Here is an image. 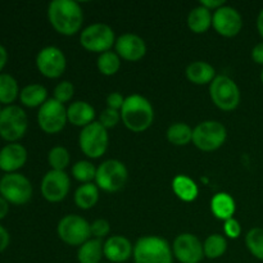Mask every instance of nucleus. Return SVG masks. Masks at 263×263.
<instances>
[{"instance_id": "obj_14", "label": "nucleus", "mask_w": 263, "mask_h": 263, "mask_svg": "<svg viewBox=\"0 0 263 263\" xmlns=\"http://www.w3.org/2000/svg\"><path fill=\"white\" fill-rule=\"evenodd\" d=\"M71 181L66 171L50 170L41 180V195L50 203L62 202L68 195Z\"/></svg>"}, {"instance_id": "obj_9", "label": "nucleus", "mask_w": 263, "mask_h": 263, "mask_svg": "<svg viewBox=\"0 0 263 263\" xmlns=\"http://www.w3.org/2000/svg\"><path fill=\"white\" fill-rule=\"evenodd\" d=\"M115 31L105 23H92L81 31L80 44L82 48L92 53H105L116 44Z\"/></svg>"}, {"instance_id": "obj_7", "label": "nucleus", "mask_w": 263, "mask_h": 263, "mask_svg": "<svg viewBox=\"0 0 263 263\" xmlns=\"http://www.w3.org/2000/svg\"><path fill=\"white\" fill-rule=\"evenodd\" d=\"M32 184L25 175L20 172L5 174L0 179V197L9 204L23 205L32 198Z\"/></svg>"}, {"instance_id": "obj_17", "label": "nucleus", "mask_w": 263, "mask_h": 263, "mask_svg": "<svg viewBox=\"0 0 263 263\" xmlns=\"http://www.w3.org/2000/svg\"><path fill=\"white\" fill-rule=\"evenodd\" d=\"M116 53L128 62H138L146 54V45L143 37L135 33H123L115 44Z\"/></svg>"}, {"instance_id": "obj_35", "label": "nucleus", "mask_w": 263, "mask_h": 263, "mask_svg": "<svg viewBox=\"0 0 263 263\" xmlns=\"http://www.w3.org/2000/svg\"><path fill=\"white\" fill-rule=\"evenodd\" d=\"M53 95L54 99H55L57 102L62 103V104L68 103L74 95L73 84L69 81H61L55 87H54Z\"/></svg>"}, {"instance_id": "obj_43", "label": "nucleus", "mask_w": 263, "mask_h": 263, "mask_svg": "<svg viewBox=\"0 0 263 263\" xmlns=\"http://www.w3.org/2000/svg\"><path fill=\"white\" fill-rule=\"evenodd\" d=\"M7 63H8V51L7 49H5V46L0 44V73L3 72L4 67L7 66Z\"/></svg>"}, {"instance_id": "obj_46", "label": "nucleus", "mask_w": 263, "mask_h": 263, "mask_svg": "<svg viewBox=\"0 0 263 263\" xmlns=\"http://www.w3.org/2000/svg\"><path fill=\"white\" fill-rule=\"evenodd\" d=\"M261 82L263 84V68H262V72H261Z\"/></svg>"}, {"instance_id": "obj_28", "label": "nucleus", "mask_w": 263, "mask_h": 263, "mask_svg": "<svg viewBox=\"0 0 263 263\" xmlns=\"http://www.w3.org/2000/svg\"><path fill=\"white\" fill-rule=\"evenodd\" d=\"M99 200V187L92 182L82 184L74 192V203L80 210H90Z\"/></svg>"}, {"instance_id": "obj_23", "label": "nucleus", "mask_w": 263, "mask_h": 263, "mask_svg": "<svg viewBox=\"0 0 263 263\" xmlns=\"http://www.w3.org/2000/svg\"><path fill=\"white\" fill-rule=\"evenodd\" d=\"M235 210V200L228 193H218L211 200V211L218 220L226 221L233 218Z\"/></svg>"}, {"instance_id": "obj_20", "label": "nucleus", "mask_w": 263, "mask_h": 263, "mask_svg": "<svg viewBox=\"0 0 263 263\" xmlns=\"http://www.w3.org/2000/svg\"><path fill=\"white\" fill-rule=\"evenodd\" d=\"M95 109L91 104L84 100H77L69 104L67 108V120L71 125L77 127H86L87 125L94 122Z\"/></svg>"}, {"instance_id": "obj_36", "label": "nucleus", "mask_w": 263, "mask_h": 263, "mask_svg": "<svg viewBox=\"0 0 263 263\" xmlns=\"http://www.w3.org/2000/svg\"><path fill=\"white\" fill-rule=\"evenodd\" d=\"M120 121H121L120 110H115V109H110V108H105V109L100 113L99 121H98V122H99L104 128L109 130V128L116 127Z\"/></svg>"}, {"instance_id": "obj_15", "label": "nucleus", "mask_w": 263, "mask_h": 263, "mask_svg": "<svg viewBox=\"0 0 263 263\" xmlns=\"http://www.w3.org/2000/svg\"><path fill=\"white\" fill-rule=\"evenodd\" d=\"M172 252L180 263H200L204 258L203 243L194 234L184 233L176 236Z\"/></svg>"}, {"instance_id": "obj_27", "label": "nucleus", "mask_w": 263, "mask_h": 263, "mask_svg": "<svg viewBox=\"0 0 263 263\" xmlns=\"http://www.w3.org/2000/svg\"><path fill=\"white\" fill-rule=\"evenodd\" d=\"M20 86L12 74L0 73V103L3 107L13 105V103L20 98Z\"/></svg>"}, {"instance_id": "obj_16", "label": "nucleus", "mask_w": 263, "mask_h": 263, "mask_svg": "<svg viewBox=\"0 0 263 263\" xmlns=\"http://www.w3.org/2000/svg\"><path fill=\"white\" fill-rule=\"evenodd\" d=\"M212 26L218 35L223 37H234L239 35L243 28V18L234 7L223 5L213 13Z\"/></svg>"}, {"instance_id": "obj_8", "label": "nucleus", "mask_w": 263, "mask_h": 263, "mask_svg": "<svg viewBox=\"0 0 263 263\" xmlns=\"http://www.w3.org/2000/svg\"><path fill=\"white\" fill-rule=\"evenodd\" d=\"M128 179L125 163L118 159H107L97 168L95 185L107 193H116L122 189Z\"/></svg>"}, {"instance_id": "obj_3", "label": "nucleus", "mask_w": 263, "mask_h": 263, "mask_svg": "<svg viewBox=\"0 0 263 263\" xmlns=\"http://www.w3.org/2000/svg\"><path fill=\"white\" fill-rule=\"evenodd\" d=\"M135 263H174V252L167 240L159 236H143L134 246Z\"/></svg>"}, {"instance_id": "obj_31", "label": "nucleus", "mask_w": 263, "mask_h": 263, "mask_svg": "<svg viewBox=\"0 0 263 263\" xmlns=\"http://www.w3.org/2000/svg\"><path fill=\"white\" fill-rule=\"evenodd\" d=\"M98 69L104 76H113L121 68V58L116 51H105L99 54L97 61Z\"/></svg>"}, {"instance_id": "obj_21", "label": "nucleus", "mask_w": 263, "mask_h": 263, "mask_svg": "<svg viewBox=\"0 0 263 263\" xmlns=\"http://www.w3.org/2000/svg\"><path fill=\"white\" fill-rule=\"evenodd\" d=\"M185 74H186V79L193 84L207 85L215 80L216 69L212 64L207 63V62L197 61L187 66Z\"/></svg>"}, {"instance_id": "obj_19", "label": "nucleus", "mask_w": 263, "mask_h": 263, "mask_svg": "<svg viewBox=\"0 0 263 263\" xmlns=\"http://www.w3.org/2000/svg\"><path fill=\"white\" fill-rule=\"evenodd\" d=\"M104 257L112 263L127 262L134 254V247L126 236L113 235L104 241Z\"/></svg>"}, {"instance_id": "obj_2", "label": "nucleus", "mask_w": 263, "mask_h": 263, "mask_svg": "<svg viewBox=\"0 0 263 263\" xmlns=\"http://www.w3.org/2000/svg\"><path fill=\"white\" fill-rule=\"evenodd\" d=\"M120 113L123 125L133 133L148 130L154 121L153 105L146 98L139 94L128 95Z\"/></svg>"}, {"instance_id": "obj_4", "label": "nucleus", "mask_w": 263, "mask_h": 263, "mask_svg": "<svg viewBox=\"0 0 263 263\" xmlns=\"http://www.w3.org/2000/svg\"><path fill=\"white\" fill-rule=\"evenodd\" d=\"M28 117L20 105H8L0 113V138L7 143H17L27 133Z\"/></svg>"}, {"instance_id": "obj_6", "label": "nucleus", "mask_w": 263, "mask_h": 263, "mask_svg": "<svg viewBox=\"0 0 263 263\" xmlns=\"http://www.w3.org/2000/svg\"><path fill=\"white\" fill-rule=\"evenodd\" d=\"M228 130L218 121L208 120L193 128L192 143L202 152H215L225 144Z\"/></svg>"}, {"instance_id": "obj_5", "label": "nucleus", "mask_w": 263, "mask_h": 263, "mask_svg": "<svg viewBox=\"0 0 263 263\" xmlns=\"http://www.w3.org/2000/svg\"><path fill=\"white\" fill-rule=\"evenodd\" d=\"M210 97L221 110L231 112L240 104V89L231 77L218 74L210 84Z\"/></svg>"}, {"instance_id": "obj_33", "label": "nucleus", "mask_w": 263, "mask_h": 263, "mask_svg": "<svg viewBox=\"0 0 263 263\" xmlns=\"http://www.w3.org/2000/svg\"><path fill=\"white\" fill-rule=\"evenodd\" d=\"M71 162L69 152L64 146H54L48 153V163L51 170L55 171H64Z\"/></svg>"}, {"instance_id": "obj_42", "label": "nucleus", "mask_w": 263, "mask_h": 263, "mask_svg": "<svg viewBox=\"0 0 263 263\" xmlns=\"http://www.w3.org/2000/svg\"><path fill=\"white\" fill-rule=\"evenodd\" d=\"M200 5L207 8L208 10H217L226 4L223 0H200Z\"/></svg>"}, {"instance_id": "obj_40", "label": "nucleus", "mask_w": 263, "mask_h": 263, "mask_svg": "<svg viewBox=\"0 0 263 263\" xmlns=\"http://www.w3.org/2000/svg\"><path fill=\"white\" fill-rule=\"evenodd\" d=\"M251 57L254 63L263 66V41L258 43L257 45H254V48L252 49Z\"/></svg>"}, {"instance_id": "obj_47", "label": "nucleus", "mask_w": 263, "mask_h": 263, "mask_svg": "<svg viewBox=\"0 0 263 263\" xmlns=\"http://www.w3.org/2000/svg\"><path fill=\"white\" fill-rule=\"evenodd\" d=\"M3 108H4V107H3V105H2V103H0V113H2V110H3Z\"/></svg>"}, {"instance_id": "obj_12", "label": "nucleus", "mask_w": 263, "mask_h": 263, "mask_svg": "<svg viewBox=\"0 0 263 263\" xmlns=\"http://www.w3.org/2000/svg\"><path fill=\"white\" fill-rule=\"evenodd\" d=\"M67 122H68V120H67V108L64 107V104L57 102L54 98L48 99L39 108V127L45 134L54 135V134L61 133Z\"/></svg>"}, {"instance_id": "obj_26", "label": "nucleus", "mask_w": 263, "mask_h": 263, "mask_svg": "<svg viewBox=\"0 0 263 263\" xmlns=\"http://www.w3.org/2000/svg\"><path fill=\"white\" fill-rule=\"evenodd\" d=\"M103 247L104 243L99 239H89L86 243L79 247L77 261L79 263H102V258L104 257Z\"/></svg>"}, {"instance_id": "obj_25", "label": "nucleus", "mask_w": 263, "mask_h": 263, "mask_svg": "<svg viewBox=\"0 0 263 263\" xmlns=\"http://www.w3.org/2000/svg\"><path fill=\"white\" fill-rule=\"evenodd\" d=\"M212 15L211 10L202 5L193 8L187 15V26L190 31L194 33L207 32L208 28L212 26Z\"/></svg>"}, {"instance_id": "obj_39", "label": "nucleus", "mask_w": 263, "mask_h": 263, "mask_svg": "<svg viewBox=\"0 0 263 263\" xmlns=\"http://www.w3.org/2000/svg\"><path fill=\"white\" fill-rule=\"evenodd\" d=\"M126 98L122 97V94H120L118 91L110 92L107 97V108L115 110H121L122 109V105L125 103Z\"/></svg>"}, {"instance_id": "obj_13", "label": "nucleus", "mask_w": 263, "mask_h": 263, "mask_svg": "<svg viewBox=\"0 0 263 263\" xmlns=\"http://www.w3.org/2000/svg\"><path fill=\"white\" fill-rule=\"evenodd\" d=\"M36 67L46 79H58L66 71V55L57 46H45L36 55Z\"/></svg>"}, {"instance_id": "obj_38", "label": "nucleus", "mask_w": 263, "mask_h": 263, "mask_svg": "<svg viewBox=\"0 0 263 263\" xmlns=\"http://www.w3.org/2000/svg\"><path fill=\"white\" fill-rule=\"evenodd\" d=\"M223 231H225V235L230 239H236L240 236L241 234V226L239 223L238 220L235 218H230V220H226L223 223Z\"/></svg>"}, {"instance_id": "obj_48", "label": "nucleus", "mask_w": 263, "mask_h": 263, "mask_svg": "<svg viewBox=\"0 0 263 263\" xmlns=\"http://www.w3.org/2000/svg\"><path fill=\"white\" fill-rule=\"evenodd\" d=\"M102 263H103V262H102Z\"/></svg>"}, {"instance_id": "obj_11", "label": "nucleus", "mask_w": 263, "mask_h": 263, "mask_svg": "<svg viewBox=\"0 0 263 263\" xmlns=\"http://www.w3.org/2000/svg\"><path fill=\"white\" fill-rule=\"evenodd\" d=\"M57 234L63 243L72 247H81L91 236L90 223L79 215H67L57 226Z\"/></svg>"}, {"instance_id": "obj_32", "label": "nucleus", "mask_w": 263, "mask_h": 263, "mask_svg": "<svg viewBox=\"0 0 263 263\" xmlns=\"http://www.w3.org/2000/svg\"><path fill=\"white\" fill-rule=\"evenodd\" d=\"M246 246L254 258L263 261V229L253 228L247 233Z\"/></svg>"}, {"instance_id": "obj_18", "label": "nucleus", "mask_w": 263, "mask_h": 263, "mask_svg": "<svg viewBox=\"0 0 263 263\" xmlns=\"http://www.w3.org/2000/svg\"><path fill=\"white\" fill-rule=\"evenodd\" d=\"M27 149L20 143H8L0 149V171L14 174L27 162Z\"/></svg>"}, {"instance_id": "obj_37", "label": "nucleus", "mask_w": 263, "mask_h": 263, "mask_svg": "<svg viewBox=\"0 0 263 263\" xmlns=\"http://www.w3.org/2000/svg\"><path fill=\"white\" fill-rule=\"evenodd\" d=\"M90 229H91V235L94 236V239L102 240L103 238H105L109 234L110 225L104 218H98L94 222L90 223Z\"/></svg>"}, {"instance_id": "obj_24", "label": "nucleus", "mask_w": 263, "mask_h": 263, "mask_svg": "<svg viewBox=\"0 0 263 263\" xmlns=\"http://www.w3.org/2000/svg\"><path fill=\"white\" fill-rule=\"evenodd\" d=\"M172 189L174 193L177 195V198L184 202H193L197 199L199 194L198 185L193 179H190L186 175H177L172 180Z\"/></svg>"}, {"instance_id": "obj_34", "label": "nucleus", "mask_w": 263, "mask_h": 263, "mask_svg": "<svg viewBox=\"0 0 263 263\" xmlns=\"http://www.w3.org/2000/svg\"><path fill=\"white\" fill-rule=\"evenodd\" d=\"M72 176L82 184H89L97 176V167L89 161H79L72 166Z\"/></svg>"}, {"instance_id": "obj_22", "label": "nucleus", "mask_w": 263, "mask_h": 263, "mask_svg": "<svg viewBox=\"0 0 263 263\" xmlns=\"http://www.w3.org/2000/svg\"><path fill=\"white\" fill-rule=\"evenodd\" d=\"M18 99L23 107L40 108L48 100V90L40 84L26 85L21 89Z\"/></svg>"}, {"instance_id": "obj_29", "label": "nucleus", "mask_w": 263, "mask_h": 263, "mask_svg": "<svg viewBox=\"0 0 263 263\" xmlns=\"http://www.w3.org/2000/svg\"><path fill=\"white\" fill-rule=\"evenodd\" d=\"M167 140L176 146L187 145L193 141V128L187 123L176 122L167 130Z\"/></svg>"}, {"instance_id": "obj_10", "label": "nucleus", "mask_w": 263, "mask_h": 263, "mask_svg": "<svg viewBox=\"0 0 263 263\" xmlns=\"http://www.w3.org/2000/svg\"><path fill=\"white\" fill-rule=\"evenodd\" d=\"M109 144V135L107 128L99 122H92L84 127L79 136V145L82 153L91 159H98L104 156Z\"/></svg>"}, {"instance_id": "obj_44", "label": "nucleus", "mask_w": 263, "mask_h": 263, "mask_svg": "<svg viewBox=\"0 0 263 263\" xmlns=\"http://www.w3.org/2000/svg\"><path fill=\"white\" fill-rule=\"evenodd\" d=\"M8 212H9V203L4 198L0 197V221L7 217Z\"/></svg>"}, {"instance_id": "obj_30", "label": "nucleus", "mask_w": 263, "mask_h": 263, "mask_svg": "<svg viewBox=\"0 0 263 263\" xmlns=\"http://www.w3.org/2000/svg\"><path fill=\"white\" fill-rule=\"evenodd\" d=\"M203 249H204V257H207L208 259H217L228 251V241L225 236L220 234H212L203 243Z\"/></svg>"}, {"instance_id": "obj_1", "label": "nucleus", "mask_w": 263, "mask_h": 263, "mask_svg": "<svg viewBox=\"0 0 263 263\" xmlns=\"http://www.w3.org/2000/svg\"><path fill=\"white\" fill-rule=\"evenodd\" d=\"M48 20L57 32L72 36L81 30L84 13L74 0H53L48 7Z\"/></svg>"}, {"instance_id": "obj_45", "label": "nucleus", "mask_w": 263, "mask_h": 263, "mask_svg": "<svg viewBox=\"0 0 263 263\" xmlns=\"http://www.w3.org/2000/svg\"><path fill=\"white\" fill-rule=\"evenodd\" d=\"M257 31H258V33L263 39V8L259 10L258 17H257Z\"/></svg>"}, {"instance_id": "obj_41", "label": "nucleus", "mask_w": 263, "mask_h": 263, "mask_svg": "<svg viewBox=\"0 0 263 263\" xmlns=\"http://www.w3.org/2000/svg\"><path fill=\"white\" fill-rule=\"evenodd\" d=\"M9 243H10L9 233H8V230L4 228V226L0 225V253H3V252L9 247Z\"/></svg>"}]
</instances>
